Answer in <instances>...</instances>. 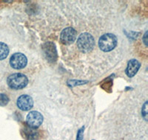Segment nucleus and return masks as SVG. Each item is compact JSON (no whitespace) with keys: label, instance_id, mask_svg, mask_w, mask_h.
<instances>
[{"label":"nucleus","instance_id":"nucleus-6","mask_svg":"<svg viewBox=\"0 0 148 140\" xmlns=\"http://www.w3.org/2000/svg\"><path fill=\"white\" fill-rule=\"evenodd\" d=\"M42 50L44 52L45 57L48 61L55 62L57 59V52L56 46L52 42H47L42 46Z\"/></svg>","mask_w":148,"mask_h":140},{"label":"nucleus","instance_id":"nucleus-9","mask_svg":"<svg viewBox=\"0 0 148 140\" xmlns=\"http://www.w3.org/2000/svg\"><path fill=\"white\" fill-rule=\"evenodd\" d=\"M141 67V63L136 59H132L127 63V67L126 69V75L129 77H133L136 75Z\"/></svg>","mask_w":148,"mask_h":140},{"label":"nucleus","instance_id":"nucleus-11","mask_svg":"<svg viewBox=\"0 0 148 140\" xmlns=\"http://www.w3.org/2000/svg\"><path fill=\"white\" fill-rule=\"evenodd\" d=\"M9 103V98L5 94H0V106H5Z\"/></svg>","mask_w":148,"mask_h":140},{"label":"nucleus","instance_id":"nucleus-8","mask_svg":"<svg viewBox=\"0 0 148 140\" xmlns=\"http://www.w3.org/2000/svg\"><path fill=\"white\" fill-rule=\"evenodd\" d=\"M17 106L22 111L30 110L34 106V100L29 95H21L17 100Z\"/></svg>","mask_w":148,"mask_h":140},{"label":"nucleus","instance_id":"nucleus-5","mask_svg":"<svg viewBox=\"0 0 148 140\" xmlns=\"http://www.w3.org/2000/svg\"><path fill=\"white\" fill-rule=\"evenodd\" d=\"M76 35H77V33L75 29H73V27H67V28L64 29L61 33V42L63 44L69 45L76 41Z\"/></svg>","mask_w":148,"mask_h":140},{"label":"nucleus","instance_id":"nucleus-3","mask_svg":"<svg viewBox=\"0 0 148 140\" xmlns=\"http://www.w3.org/2000/svg\"><path fill=\"white\" fill-rule=\"evenodd\" d=\"M117 45V38L112 33H106L101 36L99 40V46L104 52H110Z\"/></svg>","mask_w":148,"mask_h":140},{"label":"nucleus","instance_id":"nucleus-14","mask_svg":"<svg viewBox=\"0 0 148 140\" xmlns=\"http://www.w3.org/2000/svg\"><path fill=\"white\" fill-rule=\"evenodd\" d=\"M87 82H84V81H81V80H70V81L67 82V84L71 86H76L80 85V84H86Z\"/></svg>","mask_w":148,"mask_h":140},{"label":"nucleus","instance_id":"nucleus-12","mask_svg":"<svg viewBox=\"0 0 148 140\" xmlns=\"http://www.w3.org/2000/svg\"><path fill=\"white\" fill-rule=\"evenodd\" d=\"M84 126H83L82 128L79 129L77 132V136H76V140H84Z\"/></svg>","mask_w":148,"mask_h":140},{"label":"nucleus","instance_id":"nucleus-16","mask_svg":"<svg viewBox=\"0 0 148 140\" xmlns=\"http://www.w3.org/2000/svg\"><path fill=\"white\" fill-rule=\"evenodd\" d=\"M93 140H94V139H93Z\"/></svg>","mask_w":148,"mask_h":140},{"label":"nucleus","instance_id":"nucleus-1","mask_svg":"<svg viewBox=\"0 0 148 140\" xmlns=\"http://www.w3.org/2000/svg\"><path fill=\"white\" fill-rule=\"evenodd\" d=\"M8 85L13 89H22L28 84V79L25 75L21 73L10 75L7 79Z\"/></svg>","mask_w":148,"mask_h":140},{"label":"nucleus","instance_id":"nucleus-7","mask_svg":"<svg viewBox=\"0 0 148 140\" xmlns=\"http://www.w3.org/2000/svg\"><path fill=\"white\" fill-rule=\"evenodd\" d=\"M26 121L29 127L32 128H37L42 125L43 122V117L39 112L34 111H30L27 114Z\"/></svg>","mask_w":148,"mask_h":140},{"label":"nucleus","instance_id":"nucleus-10","mask_svg":"<svg viewBox=\"0 0 148 140\" xmlns=\"http://www.w3.org/2000/svg\"><path fill=\"white\" fill-rule=\"evenodd\" d=\"M9 54V48L6 43L0 42V60H4Z\"/></svg>","mask_w":148,"mask_h":140},{"label":"nucleus","instance_id":"nucleus-15","mask_svg":"<svg viewBox=\"0 0 148 140\" xmlns=\"http://www.w3.org/2000/svg\"><path fill=\"white\" fill-rule=\"evenodd\" d=\"M147 32H146V33H145V39H144V41H145V45L147 46V43H146V37H147Z\"/></svg>","mask_w":148,"mask_h":140},{"label":"nucleus","instance_id":"nucleus-2","mask_svg":"<svg viewBox=\"0 0 148 140\" xmlns=\"http://www.w3.org/2000/svg\"><path fill=\"white\" fill-rule=\"evenodd\" d=\"M95 40L91 34L84 33L79 35L77 39V47L82 52H88L93 49Z\"/></svg>","mask_w":148,"mask_h":140},{"label":"nucleus","instance_id":"nucleus-4","mask_svg":"<svg viewBox=\"0 0 148 140\" xmlns=\"http://www.w3.org/2000/svg\"><path fill=\"white\" fill-rule=\"evenodd\" d=\"M27 63V59L24 54L17 52L10 57V64L12 68L15 69H21L26 67Z\"/></svg>","mask_w":148,"mask_h":140},{"label":"nucleus","instance_id":"nucleus-13","mask_svg":"<svg viewBox=\"0 0 148 140\" xmlns=\"http://www.w3.org/2000/svg\"><path fill=\"white\" fill-rule=\"evenodd\" d=\"M141 113H142V116L145 118V120H147V102H145V103L144 104Z\"/></svg>","mask_w":148,"mask_h":140}]
</instances>
